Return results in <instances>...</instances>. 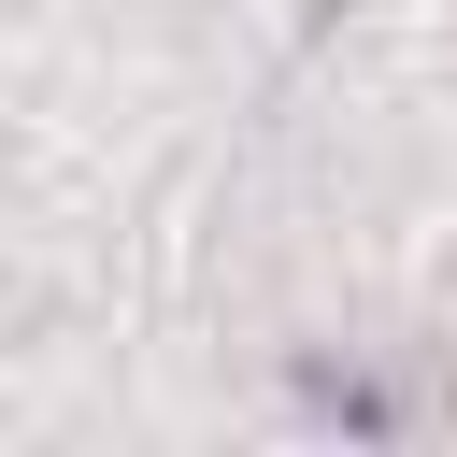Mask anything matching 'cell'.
<instances>
[{
    "label": "cell",
    "mask_w": 457,
    "mask_h": 457,
    "mask_svg": "<svg viewBox=\"0 0 457 457\" xmlns=\"http://www.w3.org/2000/svg\"><path fill=\"white\" fill-rule=\"evenodd\" d=\"M443 414H457V386H443Z\"/></svg>",
    "instance_id": "1"
}]
</instances>
